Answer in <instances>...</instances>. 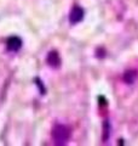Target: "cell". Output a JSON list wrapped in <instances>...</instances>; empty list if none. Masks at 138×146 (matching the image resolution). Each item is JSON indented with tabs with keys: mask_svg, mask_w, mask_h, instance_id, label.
<instances>
[{
	"mask_svg": "<svg viewBox=\"0 0 138 146\" xmlns=\"http://www.w3.org/2000/svg\"><path fill=\"white\" fill-rule=\"evenodd\" d=\"M52 138L56 144L63 145L70 138V130H69V128L66 125L57 124V125H55L52 129Z\"/></svg>",
	"mask_w": 138,
	"mask_h": 146,
	"instance_id": "obj_1",
	"label": "cell"
},
{
	"mask_svg": "<svg viewBox=\"0 0 138 146\" xmlns=\"http://www.w3.org/2000/svg\"><path fill=\"white\" fill-rule=\"evenodd\" d=\"M82 18H84V10H82L80 6H74L70 11V15H69L70 23H73V25L79 23Z\"/></svg>",
	"mask_w": 138,
	"mask_h": 146,
	"instance_id": "obj_2",
	"label": "cell"
},
{
	"mask_svg": "<svg viewBox=\"0 0 138 146\" xmlns=\"http://www.w3.org/2000/svg\"><path fill=\"white\" fill-rule=\"evenodd\" d=\"M22 46V40L18 36H10L7 39V48L11 51H17Z\"/></svg>",
	"mask_w": 138,
	"mask_h": 146,
	"instance_id": "obj_3",
	"label": "cell"
},
{
	"mask_svg": "<svg viewBox=\"0 0 138 146\" xmlns=\"http://www.w3.org/2000/svg\"><path fill=\"white\" fill-rule=\"evenodd\" d=\"M47 63L51 67H58L61 65V57L57 51H51L47 55Z\"/></svg>",
	"mask_w": 138,
	"mask_h": 146,
	"instance_id": "obj_4",
	"label": "cell"
},
{
	"mask_svg": "<svg viewBox=\"0 0 138 146\" xmlns=\"http://www.w3.org/2000/svg\"><path fill=\"white\" fill-rule=\"evenodd\" d=\"M136 77H137V73L135 71H127L125 74H124V80H125L127 84H131L135 82Z\"/></svg>",
	"mask_w": 138,
	"mask_h": 146,
	"instance_id": "obj_5",
	"label": "cell"
}]
</instances>
